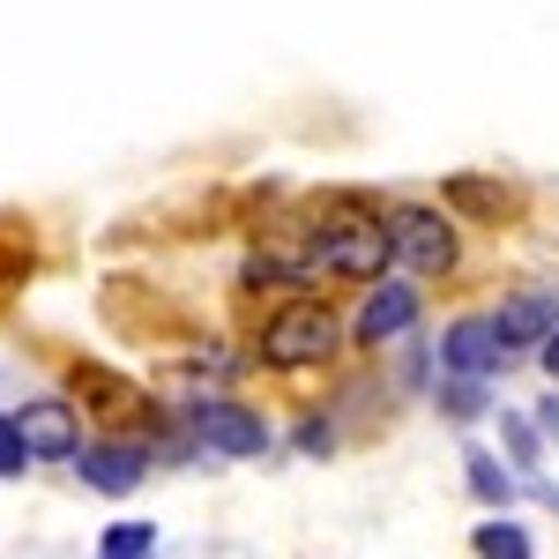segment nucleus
<instances>
[{"mask_svg": "<svg viewBox=\"0 0 559 559\" xmlns=\"http://www.w3.org/2000/svg\"><path fill=\"white\" fill-rule=\"evenodd\" d=\"M306 261H313V276L321 284H381L388 269H395V254H388V224L381 210H366L358 194H336L329 210H313V224L299 231Z\"/></svg>", "mask_w": 559, "mask_h": 559, "instance_id": "1", "label": "nucleus"}, {"mask_svg": "<svg viewBox=\"0 0 559 559\" xmlns=\"http://www.w3.org/2000/svg\"><path fill=\"white\" fill-rule=\"evenodd\" d=\"M530 418H537V432H545V440H559V388H545V395H537V411H530Z\"/></svg>", "mask_w": 559, "mask_h": 559, "instance_id": "18", "label": "nucleus"}, {"mask_svg": "<svg viewBox=\"0 0 559 559\" xmlns=\"http://www.w3.org/2000/svg\"><path fill=\"white\" fill-rule=\"evenodd\" d=\"M38 471V455H31V440L15 432V418H0V477H31Z\"/></svg>", "mask_w": 559, "mask_h": 559, "instance_id": "17", "label": "nucleus"}, {"mask_svg": "<svg viewBox=\"0 0 559 559\" xmlns=\"http://www.w3.org/2000/svg\"><path fill=\"white\" fill-rule=\"evenodd\" d=\"M179 426H187V440L202 455H224V463H254V455L276 448V426L261 418L254 403H239V395H187Z\"/></svg>", "mask_w": 559, "mask_h": 559, "instance_id": "4", "label": "nucleus"}, {"mask_svg": "<svg viewBox=\"0 0 559 559\" xmlns=\"http://www.w3.org/2000/svg\"><path fill=\"white\" fill-rule=\"evenodd\" d=\"M418 321H426L418 276H395V269H388L381 284H366V299H358V313H350V344L358 350H388V344H403Z\"/></svg>", "mask_w": 559, "mask_h": 559, "instance_id": "5", "label": "nucleus"}, {"mask_svg": "<svg viewBox=\"0 0 559 559\" xmlns=\"http://www.w3.org/2000/svg\"><path fill=\"white\" fill-rule=\"evenodd\" d=\"M432 358H440V373H455V381H500V373L515 366L508 344H500V329H492V313H455V321L440 329Z\"/></svg>", "mask_w": 559, "mask_h": 559, "instance_id": "7", "label": "nucleus"}, {"mask_svg": "<svg viewBox=\"0 0 559 559\" xmlns=\"http://www.w3.org/2000/svg\"><path fill=\"white\" fill-rule=\"evenodd\" d=\"M440 202H455L477 224H500V216H515V187H500V179H485V173H448L440 179Z\"/></svg>", "mask_w": 559, "mask_h": 559, "instance_id": "11", "label": "nucleus"}, {"mask_svg": "<svg viewBox=\"0 0 559 559\" xmlns=\"http://www.w3.org/2000/svg\"><path fill=\"white\" fill-rule=\"evenodd\" d=\"M537 366H545V381L559 388V329H552V336H545V344H537Z\"/></svg>", "mask_w": 559, "mask_h": 559, "instance_id": "19", "label": "nucleus"}, {"mask_svg": "<svg viewBox=\"0 0 559 559\" xmlns=\"http://www.w3.org/2000/svg\"><path fill=\"white\" fill-rule=\"evenodd\" d=\"M432 403H440L448 426H477V418L492 411V381H455V373H440V381H432Z\"/></svg>", "mask_w": 559, "mask_h": 559, "instance_id": "13", "label": "nucleus"}, {"mask_svg": "<svg viewBox=\"0 0 559 559\" xmlns=\"http://www.w3.org/2000/svg\"><path fill=\"white\" fill-rule=\"evenodd\" d=\"M463 485H471V500L477 508H492V515H508V508H515L522 500V477H515V463H500V455H492V448H463Z\"/></svg>", "mask_w": 559, "mask_h": 559, "instance_id": "10", "label": "nucleus"}, {"mask_svg": "<svg viewBox=\"0 0 559 559\" xmlns=\"http://www.w3.org/2000/svg\"><path fill=\"white\" fill-rule=\"evenodd\" d=\"M388 254L395 276H418V284H448L463 269V224L440 210V202H388Z\"/></svg>", "mask_w": 559, "mask_h": 559, "instance_id": "3", "label": "nucleus"}, {"mask_svg": "<svg viewBox=\"0 0 559 559\" xmlns=\"http://www.w3.org/2000/svg\"><path fill=\"white\" fill-rule=\"evenodd\" d=\"M97 559H157V522H112L97 537Z\"/></svg>", "mask_w": 559, "mask_h": 559, "instance_id": "15", "label": "nucleus"}, {"mask_svg": "<svg viewBox=\"0 0 559 559\" xmlns=\"http://www.w3.org/2000/svg\"><path fill=\"white\" fill-rule=\"evenodd\" d=\"M15 418V432L31 440V455L38 463H75V448H83L90 432H83V411L68 403V395H31L23 411H8Z\"/></svg>", "mask_w": 559, "mask_h": 559, "instance_id": "8", "label": "nucleus"}, {"mask_svg": "<svg viewBox=\"0 0 559 559\" xmlns=\"http://www.w3.org/2000/svg\"><path fill=\"white\" fill-rule=\"evenodd\" d=\"M292 440H299V455H336V418L329 411H306L299 426H292Z\"/></svg>", "mask_w": 559, "mask_h": 559, "instance_id": "16", "label": "nucleus"}, {"mask_svg": "<svg viewBox=\"0 0 559 559\" xmlns=\"http://www.w3.org/2000/svg\"><path fill=\"white\" fill-rule=\"evenodd\" d=\"M344 344H350V321L336 313V299L299 292V299H276L269 313H261L247 358L269 366V373H321V366L344 358Z\"/></svg>", "mask_w": 559, "mask_h": 559, "instance_id": "2", "label": "nucleus"}, {"mask_svg": "<svg viewBox=\"0 0 559 559\" xmlns=\"http://www.w3.org/2000/svg\"><path fill=\"white\" fill-rule=\"evenodd\" d=\"M471 552L477 559H537V537H530L515 515H485L471 530Z\"/></svg>", "mask_w": 559, "mask_h": 559, "instance_id": "12", "label": "nucleus"}, {"mask_svg": "<svg viewBox=\"0 0 559 559\" xmlns=\"http://www.w3.org/2000/svg\"><path fill=\"white\" fill-rule=\"evenodd\" d=\"M68 471L83 477L90 492H105V500H128L150 485L157 471V455H150V440H134V432H90L83 448H75V463Z\"/></svg>", "mask_w": 559, "mask_h": 559, "instance_id": "6", "label": "nucleus"}, {"mask_svg": "<svg viewBox=\"0 0 559 559\" xmlns=\"http://www.w3.org/2000/svg\"><path fill=\"white\" fill-rule=\"evenodd\" d=\"M500 448H508L515 477H537V463H545V432H537L530 411H500Z\"/></svg>", "mask_w": 559, "mask_h": 559, "instance_id": "14", "label": "nucleus"}, {"mask_svg": "<svg viewBox=\"0 0 559 559\" xmlns=\"http://www.w3.org/2000/svg\"><path fill=\"white\" fill-rule=\"evenodd\" d=\"M492 329H500L508 358H537V344L559 329V292L552 284H522V292H508V299L492 306Z\"/></svg>", "mask_w": 559, "mask_h": 559, "instance_id": "9", "label": "nucleus"}]
</instances>
